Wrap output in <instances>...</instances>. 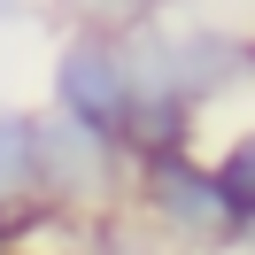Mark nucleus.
Segmentation results:
<instances>
[{"label": "nucleus", "instance_id": "8", "mask_svg": "<svg viewBox=\"0 0 255 255\" xmlns=\"http://www.w3.org/2000/svg\"><path fill=\"white\" fill-rule=\"evenodd\" d=\"M93 255H162V248H155V240H139V232H101Z\"/></svg>", "mask_w": 255, "mask_h": 255}, {"label": "nucleus", "instance_id": "3", "mask_svg": "<svg viewBox=\"0 0 255 255\" xmlns=\"http://www.w3.org/2000/svg\"><path fill=\"white\" fill-rule=\"evenodd\" d=\"M131 193V162L116 139L70 124V116H39V201L62 209V217H85V209H109Z\"/></svg>", "mask_w": 255, "mask_h": 255}, {"label": "nucleus", "instance_id": "6", "mask_svg": "<svg viewBox=\"0 0 255 255\" xmlns=\"http://www.w3.org/2000/svg\"><path fill=\"white\" fill-rule=\"evenodd\" d=\"M54 16H62V31H101V39H131L147 31L155 16H170L178 0H47Z\"/></svg>", "mask_w": 255, "mask_h": 255}, {"label": "nucleus", "instance_id": "7", "mask_svg": "<svg viewBox=\"0 0 255 255\" xmlns=\"http://www.w3.org/2000/svg\"><path fill=\"white\" fill-rule=\"evenodd\" d=\"M209 170L224 178V193H232L240 209H255V124H240L232 139L217 147V162H209Z\"/></svg>", "mask_w": 255, "mask_h": 255}, {"label": "nucleus", "instance_id": "4", "mask_svg": "<svg viewBox=\"0 0 255 255\" xmlns=\"http://www.w3.org/2000/svg\"><path fill=\"white\" fill-rule=\"evenodd\" d=\"M47 109L70 116V124L116 139L124 131V109H131V54L124 39H101V31H62L47 62Z\"/></svg>", "mask_w": 255, "mask_h": 255}, {"label": "nucleus", "instance_id": "10", "mask_svg": "<svg viewBox=\"0 0 255 255\" xmlns=\"http://www.w3.org/2000/svg\"><path fill=\"white\" fill-rule=\"evenodd\" d=\"M0 255H54V248H39V232H23V240H8Z\"/></svg>", "mask_w": 255, "mask_h": 255}, {"label": "nucleus", "instance_id": "9", "mask_svg": "<svg viewBox=\"0 0 255 255\" xmlns=\"http://www.w3.org/2000/svg\"><path fill=\"white\" fill-rule=\"evenodd\" d=\"M224 255H255V209H240V217H232V240H224Z\"/></svg>", "mask_w": 255, "mask_h": 255}, {"label": "nucleus", "instance_id": "11", "mask_svg": "<svg viewBox=\"0 0 255 255\" xmlns=\"http://www.w3.org/2000/svg\"><path fill=\"white\" fill-rule=\"evenodd\" d=\"M16 16H31V0H0V31H8Z\"/></svg>", "mask_w": 255, "mask_h": 255}, {"label": "nucleus", "instance_id": "12", "mask_svg": "<svg viewBox=\"0 0 255 255\" xmlns=\"http://www.w3.org/2000/svg\"><path fill=\"white\" fill-rule=\"evenodd\" d=\"M248 78H255V31H248Z\"/></svg>", "mask_w": 255, "mask_h": 255}, {"label": "nucleus", "instance_id": "5", "mask_svg": "<svg viewBox=\"0 0 255 255\" xmlns=\"http://www.w3.org/2000/svg\"><path fill=\"white\" fill-rule=\"evenodd\" d=\"M0 201H39V109H0Z\"/></svg>", "mask_w": 255, "mask_h": 255}, {"label": "nucleus", "instance_id": "2", "mask_svg": "<svg viewBox=\"0 0 255 255\" xmlns=\"http://www.w3.org/2000/svg\"><path fill=\"white\" fill-rule=\"evenodd\" d=\"M124 201L139 209L170 248H186V255H224L232 217H240V201L224 193V178L209 170L193 147L139 155V162H131V193H124Z\"/></svg>", "mask_w": 255, "mask_h": 255}, {"label": "nucleus", "instance_id": "1", "mask_svg": "<svg viewBox=\"0 0 255 255\" xmlns=\"http://www.w3.org/2000/svg\"><path fill=\"white\" fill-rule=\"evenodd\" d=\"M131 54V85H162V93L193 101V109H217L232 85H248V31L232 23H178V16H155L147 31L124 39Z\"/></svg>", "mask_w": 255, "mask_h": 255}]
</instances>
